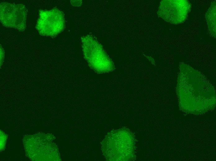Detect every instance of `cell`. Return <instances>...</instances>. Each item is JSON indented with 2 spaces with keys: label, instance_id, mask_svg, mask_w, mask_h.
<instances>
[{
  "label": "cell",
  "instance_id": "6da1fadb",
  "mask_svg": "<svg viewBox=\"0 0 216 161\" xmlns=\"http://www.w3.org/2000/svg\"><path fill=\"white\" fill-rule=\"evenodd\" d=\"M81 40L85 59L91 68L99 72L113 70L112 62L95 37L88 34L83 36Z\"/></svg>",
  "mask_w": 216,
  "mask_h": 161
},
{
  "label": "cell",
  "instance_id": "7a4b0ae2",
  "mask_svg": "<svg viewBox=\"0 0 216 161\" xmlns=\"http://www.w3.org/2000/svg\"><path fill=\"white\" fill-rule=\"evenodd\" d=\"M65 26L64 15L61 10L57 8L39 10L35 28L40 35L55 37L64 30Z\"/></svg>",
  "mask_w": 216,
  "mask_h": 161
},
{
  "label": "cell",
  "instance_id": "52a82bcc",
  "mask_svg": "<svg viewBox=\"0 0 216 161\" xmlns=\"http://www.w3.org/2000/svg\"><path fill=\"white\" fill-rule=\"evenodd\" d=\"M4 58V52L2 46H0V63L1 66L2 63Z\"/></svg>",
  "mask_w": 216,
  "mask_h": 161
},
{
  "label": "cell",
  "instance_id": "5b68a950",
  "mask_svg": "<svg viewBox=\"0 0 216 161\" xmlns=\"http://www.w3.org/2000/svg\"><path fill=\"white\" fill-rule=\"evenodd\" d=\"M206 19L208 29L211 34L216 36V2H214L206 14Z\"/></svg>",
  "mask_w": 216,
  "mask_h": 161
},
{
  "label": "cell",
  "instance_id": "3957f363",
  "mask_svg": "<svg viewBox=\"0 0 216 161\" xmlns=\"http://www.w3.org/2000/svg\"><path fill=\"white\" fill-rule=\"evenodd\" d=\"M0 20L6 27L24 31L26 27L27 11L21 4L2 2L0 5Z\"/></svg>",
  "mask_w": 216,
  "mask_h": 161
},
{
  "label": "cell",
  "instance_id": "277c9868",
  "mask_svg": "<svg viewBox=\"0 0 216 161\" xmlns=\"http://www.w3.org/2000/svg\"><path fill=\"white\" fill-rule=\"evenodd\" d=\"M190 9V4L187 0H163L157 13L165 21L171 24H179L187 19Z\"/></svg>",
  "mask_w": 216,
  "mask_h": 161
},
{
  "label": "cell",
  "instance_id": "8992f818",
  "mask_svg": "<svg viewBox=\"0 0 216 161\" xmlns=\"http://www.w3.org/2000/svg\"><path fill=\"white\" fill-rule=\"evenodd\" d=\"M71 5L75 7H80L82 3V0H70Z\"/></svg>",
  "mask_w": 216,
  "mask_h": 161
}]
</instances>
